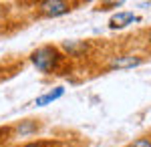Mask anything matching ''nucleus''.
<instances>
[{"instance_id": "f257e3e1", "label": "nucleus", "mask_w": 151, "mask_h": 147, "mask_svg": "<svg viewBox=\"0 0 151 147\" xmlns=\"http://www.w3.org/2000/svg\"><path fill=\"white\" fill-rule=\"evenodd\" d=\"M30 65L40 73V75H55L58 68L63 67V63L67 61L65 53L57 45H40L28 55Z\"/></svg>"}, {"instance_id": "f03ea898", "label": "nucleus", "mask_w": 151, "mask_h": 147, "mask_svg": "<svg viewBox=\"0 0 151 147\" xmlns=\"http://www.w3.org/2000/svg\"><path fill=\"white\" fill-rule=\"evenodd\" d=\"M143 63H145V55L133 53V50H125V53L109 55L103 68L105 71H131V68L141 67Z\"/></svg>"}, {"instance_id": "7ed1b4c3", "label": "nucleus", "mask_w": 151, "mask_h": 147, "mask_svg": "<svg viewBox=\"0 0 151 147\" xmlns=\"http://www.w3.org/2000/svg\"><path fill=\"white\" fill-rule=\"evenodd\" d=\"M77 4L79 2H69V0H40L35 2V10L42 18H58L73 12Z\"/></svg>"}, {"instance_id": "20e7f679", "label": "nucleus", "mask_w": 151, "mask_h": 147, "mask_svg": "<svg viewBox=\"0 0 151 147\" xmlns=\"http://www.w3.org/2000/svg\"><path fill=\"white\" fill-rule=\"evenodd\" d=\"M42 129V123L38 119H22L18 123L10 125V135L12 139H30Z\"/></svg>"}, {"instance_id": "39448f33", "label": "nucleus", "mask_w": 151, "mask_h": 147, "mask_svg": "<svg viewBox=\"0 0 151 147\" xmlns=\"http://www.w3.org/2000/svg\"><path fill=\"white\" fill-rule=\"evenodd\" d=\"M60 50L65 53V57L67 58H83L89 55V50H91V43L89 40H63L60 43Z\"/></svg>"}, {"instance_id": "423d86ee", "label": "nucleus", "mask_w": 151, "mask_h": 147, "mask_svg": "<svg viewBox=\"0 0 151 147\" xmlns=\"http://www.w3.org/2000/svg\"><path fill=\"white\" fill-rule=\"evenodd\" d=\"M139 20L141 18L137 16V14L127 12V10H121V12H117V14L111 16L109 28H111V30H119V28H125V26H129V24H133V22H139Z\"/></svg>"}, {"instance_id": "0eeeda50", "label": "nucleus", "mask_w": 151, "mask_h": 147, "mask_svg": "<svg viewBox=\"0 0 151 147\" xmlns=\"http://www.w3.org/2000/svg\"><path fill=\"white\" fill-rule=\"evenodd\" d=\"M63 95H65V87H55V89L47 91L45 95L36 97V99H35V107H47V105H50V103L58 101Z\"/></svg>"}, {"instance_id": "6e6552de", "label": "nucleus", "mask_w": 151, "mask_h": 147, "mask_svg": "<svg viewBox=\"0 0 151 147\" xmlns=\"http://www.w3.org/2000/svg\"><path fill=\"white\" fill-rule=\"evenodd\" d=\"M63 143L60 141H45V139H36V141H26L22 145H16V147H60Z\"/></svg>"}, {"instance_id": "1a4fd4ad", "label": "nucleus", "mask_w": 151, "mask_h": 147, "mask_svg": "<svg viewBox=\"0 0 151 147\" xmlns=\"http://www.w3.org/2000/svg\"><path fill=\"white\" fill-rule=\"evenodd\" d=\"M125 147H151V135H141L133 141H129Z\"/></svg>"}, {"instance_id": "9d476101", "label": "nucleus", "mask_w": 151, "mask_h": 147, "mask_svg": "<svg viewBox=\"0 0 151 147\" xmlns=\"http://www.w3.org/2000/svg\"><path fill=\"white\" fill-rule=\"evenodd\" d=\"M141 45H143V48L147 53H151V28H145L141 32Z\"/></svg>"}, {"instance_id": "9b49d317", "label": "nucleus", "mask_w": 151, "mask_h": 147, "mask_svg": "<svg viewBox=\"0 0 151 147\" xmlns=\"http://www.w3.org/2000/svg\"><path fill=\"white\" fill-rule=\"evenodd\" d=\"M12 139L10 135V127H2L0 129V147H6V143Z\"/></svg>"}, {"instance_id": "f8f14e48", "label": "nucleus", "mask_w": 151, "mask_h": 147, "mask_svg": "<svg viewBox=\"0 0 151 147\" xmlns=\"http://www.w3.org/2000/svg\"><path fill=\"white\" fill-rule=\"evenodd\" d=\"M119 6H123L121 0H111V2H101L97 6V10H109V8H119Z\"/></svg>"}, {"instance_id": "ddd939ff", "label": "nucleus", "mask_w": 151, "mask_h": 147, "mask_svg": "<svg viewBox=\"0 0 151 147\" xmlns=\"http://www.w3.org/2000/svg\"><path fill=\"white\" fill-rule=\"evenodd\" d=\"M6 14H8V6H6V4H0V20H2Z\"/></svg>"}]
</instances>
